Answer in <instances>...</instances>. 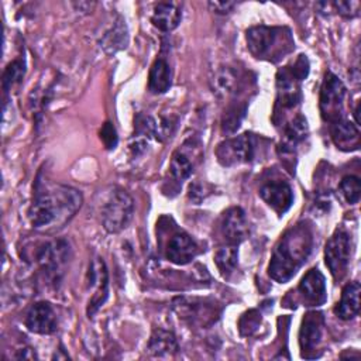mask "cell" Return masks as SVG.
<instances>
[{
    "label": "cell",
    "instance_id": "6da1fadb",
    "mask_svg": "<svg viewBox=\"0 0 361 361\" xmlns=\"http://www.w3.org/2000/svg\"><path fill=\"white\" fill-rule=\"evenodd\" d=\"M82 193L68 185L35 182L34 197L28 209V220L35 230L51 231L63 227L80 209Z\"/></svg>",
    "mask_w": 361,
    "mask_h": 361
},
{
    "label": "cell",
    "instance_id": "7a4b0ae2",
    "mask_svg": "<svg viewBox=\"0 0 361 361\" xmlns=\"http://www.w3.org/2000/svg\"><path fill=\"white\" fill-rule=\"evenodd\" d=\"M312 247L313 234L309 226L299 223L290 227L281 237L272 252L268 275L279 283L288 282L306 262L312 252Z\"/></svg>",
    "mask_w": 361,
    "mask_h": 361
},
{
    "label": "cell",
    "instance_id": "3957f363",
    "mask_svg": "<svg viewBox=\"0 0 361 361\" xmlns=\"http://www.w3.org/2000/svg\"><path fill=\"white\" fill-rule=\"evenodd\" d=\"M245 38L250 52L257 59L278 62L295 48L292 32L286 27L255 25L247 30Z\"/></svg>",
    "mask_w": 361,
    "mask_h": 361
},
{
    "label": "cell",
    "instance_id": "277c9868",
    "mask_svg": "<svg viewBox=\"0 0 361 361\" xmlns=\"http://www.w3.org/2000/svg\"><path fill=\"white\" fill-rule=\"evenodd\" d=\"M102 224L110 234L123 231L134 214L133 197L121 188H114L102 204Z\"/></svg>",
    "mask_w": 361,
    "mask_h": 361
},
{
    "label": "cell",
    "instance_id": "5b68a950",
    "mask_svg": "<svg viewBox=\"0 0 361 361\" xmlns=\"http://www.w3.org/2000/svg\"><path fill=\"white\" fill-rule=\"evenodd\" d=\"M257 155V138L251 133H244L221 141L216 148L217 161L223 166H234L252 162Z\"/></svg>",
    "mask_w": 361,
    "mask_h": 361
},
{
    "label": "cell",
    "instance_id": "8992f818",
    "mask_svg": "<svg viewBox=\"0 0 361 361\" xmlns=\"http://www.w3.org/2000/svg\"><path fill=\"white\" fill-rule=\"evenodd\" d=\"M347 89L333 72H326L320 87V113L323 120L334 123L343 118V107Z\"/></svg>",
    "mask_w": 361,
    "mask_h": 361
},
{
    "label": "cell",
    "instance_id": "52a82bcc",
    "mask_svg": "<svg viewBox=\"0 0 361 361\" xmlns=\"http://www.w3.org/2000/svg\"><path fill=\"white\" fill-rule=\"evenodd\" d=\"M71 257L69 244L65 240H55L49 243H44L35 251V262L41 267V269L47 274V276L56 282L62 275V269L65 268L68 259Z\"/></svg>",
    "mask_w": 361,
    "mask_h": 361
},
{
    "label": "cell",
    "instance_id": "ba28073f",
    "mask_svg": "<svg viewBox=\"0 0 361 361\" xmlns=\"http://www.w3.org/2000/svg\"><path fill=\"white\" fill-rule=\"evenodd\" d=\"M351 258V237L344 228H337L326 243L324 261L334 279L345 275Z\"/></svg>",
    "mask_w": 361,
    "mask_h": 361
},
{
    "label": "cell",
    "instance_id": "9c48e42d",
    "mask_svg": "<svg viewBox=\"0 0 361 361\" xmlns=\"http://www.w3.org/2000/svg\"><path fill=\"white\" fill-rule=\"evenodd\" d=\"M202 145L196 138H188L173 154L169 162V176L178 185H182L195 171L202 157Z\"/></svg>",
    "mask_w": 361,
    "mask_h": 361
},
{
    "label": "cell",
    "instance_id": "30bf717a",
    "mask_svg": "<svg viewBox=\"0 0 361 361\" xmlns=\"http://www.w3.org/2000/svg\"><path fill=\"white\" fill-rule=\"evenodd\" d=\"M324 333V317L319 312H307L302 319L299 330V345L303 358L320 357V344Z\"/></svg>",
    "mask_w": 361,
    "mask_h": 361
},
{
    "label": "cell",
    "instance_id": "8fae6325",
    "mask_svg": "<svg viewBox=\"0 0 361 361\" xmlns=\"http://www.w3.org/2000/svg\"><path fill=\"white\" fill-rule=\"evenodd\" d=\"M87 276H89L87 283L90 288H93V295L89 299L87 309H86V313L90 317L103 306V303L109 298V274H107V268L103 258L96 257L92 261Z\"/></svg>",
    "mask_w": 361,
    "mask_h": 361
},
{
    "label": "cell",
    "instance_id": "7c38bea8",
    "mask_svg": "<svg viewBox=\"0 0 361 361\" xmlns=\"http://www.w3.org/2000/svg\"><path fill=\"white\" fill-rule=\"evenodd\" d=\"M199 254L197 243L183 230H175L171 237H168L164 255L168 261L176 265H186L193 261Z\"/></svg>",
    "mask_w": 361,
    "mask_h": 361
},
{
    "label": "cell",
    "instance_id": "4fadbf2b",
    "mask_svg": "<svg viewBox=\"0 0 361 361\" xmlns=\"http://www.w3.org/2000/svg\"><path fill=\"white\" fill-rule=\"evenodd\" d=\"M220 230L227 244L238 247V244L243 243L250 234V224L245 212L238 206L226 210L221 217Z\"/></svg>",
    "mask_w": 361,
    "mask_h": 361
},
{
    "label": "cell",
    "instance_id": "5bb4252c",
    "mask_svg": "<svg viewBox=\"0 0 361 361\" xmlns=\"http://www.w3.org/2000/svg\"><path fill=\"white\" fill-rule=\"evenodd\" d=\"M25 327L37 334H52L56 331V314L49 302L34 303L25 316Z\"/></svg>",
    "mask_w": 361,
    "mask_h": 361
},
{
    "label": "cell",
    "instance_id": "9a60e30c",
    "mask_svg": "<svg viewBox=\"0 0 361 361\" xmlns=\"http://www.w3.org/2000/svg\"><path fill=\"white\" fill-rule=\"evenodd\" d=\"M261 199L279 216L285 214L293 203V192L289 183L283 180H272L261 186Z\"/></svg>",
    "mask_w": 361,
    "mask_h": 361
},
{
    "label": "cell",
    "instance_id": "2e32d148",
    "mask_svg": "<svg viewBox=\"0 0 361 361\" xmlns=\"http://www.w3.org/2000/svg\"><path fill=\"white\" fill-rule=\"evenodd\" d=\"M179 305H175L173 307L178 310V313L189 320L190 324H210L216 322L217 313L214 306L207 305L199 299H186V298H178L176 299ZM179 316V317H180Z\"/></svg>",
    "mask_w": 361,
    "mask_h": 361
},
{
    "label": "cell",
    "instance_id": "e0dca14e",
    "mask_svg": "<svg viewBox=\"0 0 361 361\" xmlns=\"http://www.w3.org/2000/svg\"><path fill=\"white\" fill-rule=\"evenodd\" d=\"M298 290L309 306H320L327 300L326 279L317 268H312L305 274Z\"/></svg>",
    "mask_w": 361,
    "mask_h": 361
},
{
    "label": "cell",
    "instance_id": "ac0fdd59",
    "mask_svg": "<svg viewBox=\"0 0 361 361\" xmlns=\"http://www.w3.org/2000/svg\"><path fill=\"white\" fill-rule=\"evenodd\" d=\"M331 140L338 149H343V151L358 149L360 131L357 124L344 118L331 123Z\"/></svg>",
    "mask_w": 361,
    "mask_h": 361
},
{
    "label": "cell",
    "instance_id": "d6986e66",
    "mask_svg": "<svg viewBox=\"0 0 361 361\" xmlns=\"http://www.w3.org/2000/svg\"><path fill=\"white\" fill-rule=\"evenodd\" d=\"M182 20V11L180 7L176 3H168V1H161L155 4L152 16H151V23L154 27H157L162 32H169L175 30Z\"/></svg>",
    "mask_w": 361,
    "mask_h": 361
},
{
    "label": "cell",
    "instance_id": "ffe728a7",
    "mask_svg": "<svg viewBox=\"0 0 361 361\" xmlns=\"http://www.w3.org/2000/svg\"><path fill=\"white\" fill-rule=\"evenodd\" d=\"M360 283L357 281L348 282L341 292L340 302L334 307L337 317L343 320L354 319L360 312Z\"/></svg>",
    "mask_w": 361,
    "mask_h": 361
},
{
    "label": "cell",
    "instance_id": "44dd1931",
    "mask_svg": "<svg viewBox=\"0 0 361 361\" xmlns=\"http://www.w3.org/2000/svg\"><path fill=\"white\" fill-rule=\"evenodd\" d=\"M178 350L179 344L175 334L164 329L154 330L147 344V351L152 357H171L176 354Z\"/></svg>",
    "mask_w": 361,
    "mask_h": 361
},
{
    "label": "cell",
    "instance_id": "7402d4cb",
    "mask_svg": "<svg viewBox=\"0 0 361 361\" xmlns=\"http://www.w3.org/2000/svg\"><path fill=\"white\" fill-rule=\"evenodd\" d=\"M172 83V71L168 61L164 56H158L149 69L148 90L154 94L165 93Z\"/></svg>",
    "mask_w": 361,
    "mask_h": 361
},
{
    "label": "cell",
    "instance_id": "603a6c76",
    "mask_svg": "<svg viewBox=\"0 0 361 361\" xmlns=\"http://www.w3.org/2000/svg\"><path fill=\"white\" fill-rule=\"evenodd\" d=\"M128 42V34H127V25L123 17H117L113 23V25L110 27V30H107L102 39H100V47L107 52V54H114L123 48L127 47Z\"/></svg>",
    "mask_w": 361,
    "mask_h": 361
},
{
    "label": "cell",
    "instance_id": "cb8c5ba5",
    "mask_svg": "<svg viewBox=\"0 0 361 361\" xmlns=\"http://www.w3.org/2000/svg\"><path fill=\"white\" fill-rule=\"evenodd\" d=\"M214 262L221 272L223 276L228 278L237 268L238 264V248L237 245L227 244L226 247H220L214 252Z\"/></svg>",
    "mask_w": 361,
    "mask_h": 361
},
{
    "label": "cell",
    "instance_id": "d4e9b609",
    "mask_svg": "<svg viewBox=\"0 0 361 361\" xmlns=\"http://www.w3.org/2000/svg\"><path fill=\"white\" fill-rule=\"evenodd\" d=\"M238 80V75L231 68H221L213 78V92L219 96L230 94Z\"/></svg>",
    "mask_w": 361,
    "mask_h": 361
},
{
    "label": "cell",
    "instance_id": "484cf974",
    "mask_svg": "<svg viewBox=\"0 0 361 361\" xmlns=\"http://www.w3.org/2000/svg\"><path fill=\"white\" fill-rule=\"evenodd\" d=\"M25 73V62L24 59H14L10 62L3 73V87L4 92H8L13 85L21 82Z\"/></svg>",
    "mask_w": 361,
    "mask_h": 361
},
{
    "label": "cell",
    "instance_id": "4316f807",
    "mask_svg": "<svg viewBox=\"0 0 361 361\" xmlns=\"http://www.w3.org/2000/svg\"><path fill=\"white\" fill-rule=\"evenodd\" d=\"M338 188H340V192L347 203H350V204L358 203L360 196H361V183L357 176H354V175L344 176L341 179Z\"/></svg>",
    "mask_w": 361,
    "mask_h": 361
},
{
    "label": "cell",
    "instance_id": "83f0119b",
    "mask_svg": "<svg viewBox=\"0 0 361 361\" xmlns=\"http://www.w3.org/2000/svg\"><path fill=\"white\" fill-rule=\"evenodd\" d=\"M245 114V104H231L221 120L223 133H234Z\"/></svg>",
    "mask_w": 361,
    "mask_h": 361
},
{
    "label": "cell",
    "instance_id": "f1b7e54d",
    "mask_svg": "<svg viewBox=\"0 0 361 361\" xmlns=\"http://www.w3.org/2000/svg\"><path fill=\"white\" fill-rule=\"evenodd\" d=\"M259 323H261V314L257 310H248L240 319V323H238L240 333L243 336H250L258 329Z\"/></svg>",
    "mask_w": 361,
    "mask_h": 361
},
{
    "label": "cell",
    "instance_id": "f546056e",
    "mask_svg": "<svg viewBox=\"0 0 361 361\" xmlns=\"http://www.w3.org/2000/svg\"><path fill=\"white\" fill-rule=\"evenodd\" d=\"M334 10L344 18H354L360 14V1H334L331 3Z\"/></svg>",
    "mask_w": 361,
    "mask_h": 361
},
{
    "label": "cell",
    "instance_id": "4dcf8cb0",
    "mask_svg": "<svg viewBox=\"0 0 361 361\" xmlns=\"http://www.w3.org/2000/svg\"><path fill=\"white\" fill-rule=\"evenodd\" d=\"M100 138L104 142L107 149L116 148L118 138H117V133H116V130H114V127H113V124L110 121H106L103 124V127L100 130Z\"/></svg>",
    "mask_w": 361,
    "mask_h": 361
},
{
    "label": "cell",
    "instance_id": "1f68e13d",
    "mask_svg": "<svg viewBox=\"0 0 361 361\" xmlns=\"http://www.w3.org/2000/svg\"><path fill=\"white\" fill-rule=\"evenodd\" d=\"M207 6L210 7L212 11L217 13V14H228L235 6V1H209Z\"/></svg>",
    "mask_w": 361,
    "mask_h": 361
}]
</instances>
